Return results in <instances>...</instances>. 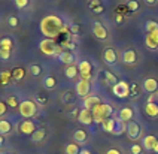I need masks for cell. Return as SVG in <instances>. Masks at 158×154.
I'll return each instance as SVG.
<instances>
[{
	"instance_id": "obj_1",
	"label": "cell",
	"mask_w": 158,
	"mask_h": 154,
	"mask_svg": "<svg viewBox=\"0 0 158 154\" xmlns=\"http://www.w3.org/2000/svg\"><path fill=\"white\" fill-rule=\"evenodd\" d=\"M40 33L44 35L46 39H54V37L60 36L64 32V21L61 17L58 15H46L42 21H40Z\"/></svg>"
},
{
	"instance_id": "obj_2",
	"label": "cell",
	"mask_w": 158,
	"mask_h": 154,
	"mask_svg": "<svg viewBox=\"0 0 158 154\" xmlns=\"http://www.w3.org/2000/svg\"><path fill=\"white\" fill-rule=\"evenodd\" d=\"M91 112H93L94 121L102 124L106 118L112 117V114H114V108H112L109 103H100V105H97V106L93 109Z\"/></svg>"
},
{
	"instance_id": "obj_3",
	"label": "cell",
	"mask_w": 158,
	"mask_h": 154,
	"mask_svg": "<svg viewBox=\"0 0 158 154\" xmlns=\"http://www.w3.org/2000/svg\"><path fill=\"white\" fill-rule=\"evenodd\" d=\"M39 49H40V53L45 55H58L63 53L61 46L58 45V44H55V41L54 39H44V41H40V44H39Z\"/></svg>"
},
{
	"instance_id": "obj_4",
	"label": "cell",
	"mask_w": 158,
	"mask_h": 154,
	"mask_svg": "<svg viewBox=\"0 0 158 154\" xmlns=\"http://www.w3.org/2000/svg\"><path fill=\"white\" fill-rule=\"evenodd\" d=\"M18 108H19V114L24 118H31L37 114V106H36V103L33 100H23Z\"/></svg>"
},
{
	"instance_id": "obj_5",
	"label": "cell",
	"mask_w": 158,
	"mask_h": 154,
	"mask_svg": "<svg viewBox=\"0 0 158 154\" xmlns=\"http://www.w3.org/2000/svg\"><path fill=\"white\" fill-rule=\"evenodd\" d=\"M112 91H114V94L116 97L125 99V97L130 96V84H127L125 81H118L112 87Z\"/></svg>"
},
{
	"instance_id": "obj_6",
	"label": "cell",
	"mask_w": 158,
	"mask_h": 154,
	"mask_svg": "<svg viewBox=\"0 0 158 154\" xmlns=\"http://www.w3.org/2000/svg\"><path fill=\"white\" fill-rule=\"evenodd\" d=\"M125 132H127V136H128V139H131V141H137V139H140L142 138V127L139 123H136V121H130V123H127V129H125Z\"/></svg>"
},
{
	"instance_id": "obj_7",
	"label": "cell",
	"mask_w": 158,
	"mask_h": 154,
	"mask_svg": "<svg viewBox=\"0 0 158 154\" xmlns=\"http://www.w3.org/2000/svg\"><path fill=\"white\" fill-rule=\"evenodd\" d=\"M137 53H136V49H133V48H128V49H124L123 54H121V62L124 64H127V66H133V64L137 63Z\"/></svg>"
},
{
	"instance_id": "obj_8",
	"label": "cell",
	"mask_w": 158,
	"mask_h": 154,
	"mask_svg": "<svg viewBox=\"0 0 158 154\" xmlns=\"http://www.w3.org/2000/svg\"><path fill=\"white\" fill-rule=\"evenodd\" d=\"M93 35H94L96 39L103 41V42L107 41V36H109V33H107L106 27L102 24V23H98V21H94V23H93Z\"/></svg>"
},
{
	"instance_id": "obj_9",
	"label": "cell",
	"mask_w": 158,
	"mask_h": 154,
	"mask_svg": "<svg viewBox=\"0 0 158 154\" xmlns=\"http://www.w3.org/2000/svg\"><path fill=\"white\" fill-rule=\"evenodd\" d=\"M142 88L146 91V93H157L158 91V79L157 78H154V76H148V78H145L143 82H142Z\"/></svg>"
},
{
	"instance_id": "obj_10",
	"label": "cell",
	"mask_w": 158,
	"mask_h": 154,
	"mask_svg": "<svg viewBox=\"0 0 158 154\" xmlns=\"http://www.w3.org/2000/svg\"><path fill=\"white\" fill-rule=\"evenodd\" d=\"M78 121L81 123V124H85V126H87V124H91V123L94 121L93 112L87 108H82L78 114Z\"/></svg>"
},
{
	"instance_id": "obj_11",
	"label": "cell",
	"mask_w": 158,
	"mask_h": 154,
	"mask_svg": "<svg viewBox=\"0 0 158 154\" xmlns=\"http://www.w3.org/2000/svg\"><path fill=\"white\" fill-rule=\"evenodd\" d=\"M75 90H76V94H78L79 97H87L89 90H91V85H89V81H85V79H81V81L76 84V87H75Z\"/></svg>"
},
{
	"instance_id": "obj_12",
	"label": "cell",
	"mask_w": 158,
	"mask_h": 154,
	"mask_svg": "<svg viewBox=\"0 0 158 154\" xmlns=\"http://www.w3.org/2000/svg\"><path fill=\"white\" fill-rule=\"evenodd\" d=\"M103 60H105L106 64L109 66H114L118 62V53L115 51L114 48H106L105 53H103Z\"/></svg>"
},
{
	"instance_id": "obj_13",
	"label": "cell",
	"mask_w": 158,
	"mask_h": 154,
	"mask_svg": "<svg viewBox=\"0 0 158 154\" xmlns=\"http://www.w3.org/2000/svg\"><path fill=\"white\" fill-rule=\"evenodd\" d=\"M145 45L148 49H157L158 48V30L152 33H146L145 36Z\"/></svg>"
},
{
	"instance_id": "obj_14",
	"label": "cell",
	"mask_w": 158,
	"mask_h": 154,
	"mask_svg": "<svg viewBox=\"0 0 158 154\" xmlns=\"http://www.w3.org/2000/svg\"><path fill=\"white\" fill-rule=\"evenodd\" d=\"M157 142H158L157 136L146 135L143 139H142V147H143V150H145V151H154V148H155Z\"/></svg>"
},
{
	"instance_id": "obj_15",
	"label": "cell",
	"mask_w": 158,
	"mask_h": 154,
	"mask_svg": "<svg viewBox=\"0 0 158 154\" xmlns=\"http://www.w3.org/2000/svg\"><path fill=\"white\" fill-rule=\"evenodd\" d=\"M18 130L23 133V135H33V132L36 130V126L35 123L31 121V120H26V121H23L21 124H19V127H18Z\"/></svg>"
},
{
	"instance_id": "obj_16",
	"label": "cell",
	"mask_w": 158,
	"mask_h": 154,
	"mask_svg": "<svg viewBox=\"0 0 158 154\" xmlns=\"http://www.w3.org/2000/svg\"><path fill=\"white\" fill-rule=\"evenodd\" d=\"M133 117H134V111H133V108H130V106L123 108L119 111V115H118V118H121L124 123H130V121H133Z\"/></svg>"
},
{
	"instance_id": "obj_17",
	"label": "cell",
	"mask_w": 158,
	"mask_h": 154,
	"mask_svg": "<svg viewBox=\"0 0 158 154\" xmlns=\"http://www.w3.org/2000/svg\"><path fill=\"white\" fill-rule=\"evenodd\" d=\"M145 112L149 117H158V102H146L145 105Z\"/></svg>"
},
{
	"instance_id": "obj_18",
	"label": "cell",
	"mask_w": 158,
	"mask_h": 154,
	"mask_svg": "<svg viewBox=\"0 0 158 154\" xmlns=\"http://www.w3.org/2000/svg\"><path fill=\"white\" fill-rule=\"evenodd\" d=\"M97 105H100V99L96 97V96H87L84 99V108L89 109V111H93Z\"/></svg>"
},
{
	"instance_id": "obj_19",
	"label": "cell",
	"mask_w": 158,
	"mask_h": 154,
	"mask_svg": "<svg viewBox=\"0 0 158 154\" xmlns=\"http://www.w3.org/2000/svg\"><path fill=\"white\" fill-rule=\"evenodd\" d=\"M73 60H75V57H73V54H72L70 51H63L61 54L58 55V62H60V63H64L66 66L72 64Z\"/></svg>"
},
{
	"instance_id": "obj_20",
	"label": "cell",
	"mask_w": 158,
	"mask_h": 154,
	"mask_svg": "<svg viewBox=\"0 0 158 154\" xmlns=\"http://www.w3.org/2000/svg\"><path fill=\"white\" fill-rule=\"evenodd\" d=\"M115 121H116V118H106L105 121L102 123V129L107 132V133H114V129H115Z\"/></svg>"
},
{
	"instance_id": "obj_21",
	"label": "cell",
	"mask_w": 158,
	"mask_h": 154,
	"mask_svg": "<svg viewBox=\"0 0 158 154\" xmlns=\"http://www.w3.org/2000/svg\"><path fill=\"white\" fill-rule=\"evenodd\" d=\"M125 129H127V124L124 123L121 118H116V121H115V129H114V135L115 136H119L123 135L124 132H125Z\"/></svg>"
},
{
	"instance_id": "obj_22",
	"label": "cell",
	"mask_w": 158,
	"mask_h": 154,
	"mask_svg": "<svg viewBox=\"0 0 158 154\" xmlns=\"http://www.w3.org/2000/svg\"><path fill=\"white\" fill-rule=\"evenodd\" d=\"M78 66H75V64H69V66H66V69H64V76L66 78H69V79H73L76 75H78Z\"/></svg>"
},
{
	"instance_id": "obj_23",
	"label": "cell",
	"mask_w": 158,
	"mask_h": 154,
	"mask_svg": "<svg viewBox=\"0 0 158 154\" xmlns=\"http://www.w3.org/2000/svg\"><path fill=\"white\" fill-rule=\"evenodd\" d=\"M73 139H75V142H76V144H84V142L87 141V132L78 129V130L73 133Z\"/></svg>"
},
{
	"instance_id": "obj_24",
	"label": "cell",
	"mask_w": 158,
	"mask_h": 154,
	"mask_svg": "<svg viewBox=\"0 0 158 154\" xmlns=\"http://www.w3.org/2000/svg\"><path fill=\"white\" fill-rule=\"evenodd\" d=\"M45 135H46V132H45L44 129H36L35 132H33V135H31V141L33 142H40V141L45 139Z\"/></svg>"
},
{
	"instance_id": "obj_25",
	"label": "cell",
	"mask_w": 158,
	"mask_h": 154,
	"mask_svg": "<svg viewBox=\"0 0 158 154\" xmlns=\"http://www.w3.org/2000/svg\"><path fill=\"white\" fill-rule=\"evenodd\" d=\"M89 8H91V11H93L94 14H102V12L105 11V8H103V5H102L100 0H93V2L89 3Z\"/></svg>"
},
{
	"instance_id": "obj_26",
	"label": "cell",
	"mask_w": 158,
	"mask_h": 154,
	"mask_svg": "<svg viewBox=\"0 0 158 154\" xmlns=\"http://www.w3.org/2000/svg\"><path fill=\"white\" fill-rule=\"evenodd\" d=\"M12 130V126L8 120H0V135H8Z\"/></svg>"
},
{
	"instance_id": "obj_27",
	"label": "cell",
	"mask_w": 158,
	"mask_h": 154,
	"mask_svg": "<svg viewBox=\"0 0 158 154\" xmlns=\"http://www.w3.org/2000/svg\"><path fill=\"white\" fill-rule=\"evenodd\" d=\"M145 30H146V33L157 32L158 30V23L157 21H154V19H148V21L145 23Z\"/></svg>"
},
{
	"instance_id": "obj_28",
	"label": "cell",
	"mask_w": 158,
	"mask_h": 154,
	"mask_svg": "<svg viewBox=\"0 0 158 154\" xmlns=\"http://www.w3.org/2000/svg\"><path fill=\"white\" fill-rule=\"evenodd\" d=\"M79 73H91V63L84 60V62H79Z\"/></svg>"
},
{
	"instance_id": "obj_29",
	"label": "cell",
	"mask_w": 158,
	"mask_h": 154,
	"mask_svg": "<svg viewBox=\"0 0 158 154\" xmlns=\"http://www.w3.org/2000/svg\"><path fill=\"white\" fill-rule=\"evenodd\" d=\"M12 46H14V42H12V39L10 37H3V39H0V48L2 49H12Z\"/></svg>"
},
{
	"instance_id": "obj_30",
	"label": "cell",
	"mask_w": 158,
	"mask_h": 154,
	"mask_svg": "<svg viewBox=\"0 0 158 154\" xmlns=\"http://www.w3.org/2000/svg\"><path fill=\"white\" fill-rule=\"evenodd\" d=\"M64 151H66V154H79L81 153L78 144H67L64 147Z\"/></svg>"
},
{
	"instance_id": "obj_31",
	"label": "cell",
	"mask_w": 158,
	"mask_h": 154,
	"mask_svg": "<svg viewBox=\"0 0 158 154\" xmlns=\"http://www.w3.org/2000/svg\"><path fill=\"white\" fill-rule=\"evenodd\" d=\"M44 87L46 90H52L55 87V78L54 76H46L44 79Z\"/></svg>"
},
{
	"instance_id": "obj_32",
	"label": "cell",
	"mask_w": 158,
	"mask_h": 154,
	"mask_svg": "<svg viewBox=\"0 0 158 154\" xmlns=\"http://www.w3.org/2000/svg\"><path fill=\"white\" fill-rule=\"evenodd\" d=\"M42 72V67L39 66V64H30L28 66V73L31 75V76H39Z\"/></svg>"
},
{
	"instance_id": "obj_33",
	"label": "cell",
	"mask_w": 158,
	"mask_h": 154,
	"mask_svg": "<svg viewBox=\"0 0 158 154\" xmlns=\"http://www.w3.org/2000/svg\"><path fill=\"white\" fill-rule=\"evenodd\" d=\"M139 8H140V5H139L137 0H128L127 2V9L130 11V12H137Z\"/></svg>"
},
{
	"instance_id": "obj_34",
	"label": "cell",
	"mask_w": 158,
	"mask_h": 154,
	"mask_svg": "<svg viewBox=\"0 0 158 154\" xmlns=\"http://www.w3.org/2000/svg\"><path fill=\"white\" fill-rule=\"evenodd\" d=\"M103 75H105V78H106V81H107V84H110L112 87H114L115 84L118 82V81H116V76H115L112 72H107V71H106V72H103Z\"/></svg>"
},
{
	"instance_id": "obj_35",
	"label": "cell",
	"mask_w": 158,
	"mask_h": 154,
	"mask_svg": "<svg viewBox=\"0 0 158 154\" xmlns=\"http://www.w3.org/2000/svg\"><path fill=\"white\" fill-rule=\"evenodd\" d=\"M14 5L17 9H26L30 5V0H14Z\"/></svg>"
},
{
	"instance_id": "obj_36",
	"label": "cell",
	"mask_w": 158,
	"mask_h": 154,
	"mask_svg": "<svg viewBox=\"0 0 158 154\" xmlns=\"http://www.w3.org/2000/svg\"><path fill=\"white\" fill-rule=\"evenodd\" d=\"M18 24H19V21H18V18L15 17V15H9L8 17V26L10 28H17Z\"/></svg>"
},
{
	"instance_id": "obj_37",
	"label": "cell",
	"mask_w": 158,
	"mask_h": 154,
	"mask_svg": "<svg viewBox=\"0 0 158 154\" xmlns=\"http://www.w3.org/2000/svg\"><path fill=\"white\" fill-rule=\"evenodd\" d=\"M130 154H143V147L139 144H133L130 147Z\"/></svg>"
},
{
	"instance_id": "obj_38",
	"label": "cell",
	"mask_w": 158,
	"mask_h": 154,
	"mask_svg": "<svg viewBox=\"0 0 158 154\" xmlns=\"http://www.w3.org/2000/svg\"><path fill=\"white\" fill-rule=\"evenodd\" d=\"M12 75H14V78H15L17 81H21V79L24 78V71H23V69H19V67H15V69H14V72H12Z\"/></svg>"
},
{
	"instance_id": "obj_39",
	"label": "cell",
	"mask_w": 158,
	"mask_h": 154,
	"mask_svg": "<svg viewBox=\"0 0 158 154\" xmlns=\"http://www.w3.org/2000/svg\"><path fill=\"white\" fill-rule=\"evenodd\" d=\"M6 105H8L9 108H18L19 106V103H18V100L14 97V96H10L6 99Z\"/></svg>"
},
{
	"instance_id": "obj_40",
	"label": "cell",
	"mask_w": 158,
	"mask_h": 154,
	"mask_svg": "<svg viewBox=\"0 0 158 154\" xmlns=\"http://www.w3.org/2000/svg\"><path fill=\"white\" fill-rule=\"evenodd\" d=\"M130 96H139V85L136 82L130 84Z\"/></svg>"
},
{
	"instance_id": "obj_41",
	"label": "cell",
	"mask_w": 158,
	"mask_h": 154,
	"mask_svg": "<svg viewBox=\"0 0 158 154\" xmlns=\"http://www.w3.org/2000/svg\"><path fill=\"white\" fill-rule=\"evenodd\" d=\"M69 30H70V33L73 36H78L79 33H81V28H79L78 24H72L70 27H69Z\"/></svg>"
},
{
	"instance_id": "obj_42",
	"label": "cell",
	"mask_w": 158,
	"mask_h": 154,
	"mask_svg": "<svg viewBox=\"0 0 158 154\" xmlns=\"http://www.w3.org/2000/svg\"><path fill=\"white\" fill-rule=\"evenodd\" d=\"M9 57H10V51L0 48V58H2V60H9Z\"/></svg>"
},
{
	"instance_id": "obj_43",
	"label": "cell",
	"mask_w": 158,
	"mask_h": 154,
	"mask_svg": "<svg viewBox=\"0 0 158 154\" xmlns=\"http://www.w3.org/2000/svg\"><path fill=\"white\" fill-rule=\"evenodd\" d=\"M10 75H12L10 72H3L2 73V76H0V81L3 82V84H6V82L10 79Z\"/></svg>"
},
{
	"instance_id": "obj_44",
	"label": "cell",
	"mask_w": 158,
	"mask_h": 154,
	"mask_svg": "<svg viewBox=\"0 0 158 154\" xmlns=\"http://www.w3.org/2000/svg\"><path fill=\"white\" fill-rule=\"evenodd\" d=\"M125 17H124V14H115V23L116 24H123Z\"/></svg>"
},
{
	"instance_id": "obj_45",
	"label": "cell",
	"mask_w": 158,
	"mask_h": 154,
	"mask_svg": "<svg viewBox=\"0 0 158 154\" xmlns=\"http://www.w3.org/2000/svg\"><path fill=\"white\" fill-rule=\"evenodd\" d=\"M6 111H8L6 103H5V102H0V117H2L3 114H6Z\"/></svg>"
},
{
	"instance_id": "obj_46",
	"label": "cell",
	"mask_w": 158,
	"mask_h": 154,
	"mask_svg": "<svg viewBox=\"0 0 158 154\" xmlns=\"http://www.w3.org/2000/svg\"><path fill=\"white\" fill-rule=\"evenodd\" d=\"M106 154H123L118 148H109L107 151H106Z\"/></svg>"
},
{
	"instance_id": "obj_47",
	"label": "cell",
	"mask_w": 158,
	"mask_h": 154,
	"mask_svg": "<svg viewBox=\"0 0 158 154\" xmlns=\"http://www.w3.org/2000/svg\"><path fill=\"white\" fill-rule=\"evenodd\" d=\"M145 2V5H148V6H155L158 5V0H143Z\"/></svg>"
},
{
	"instance_id": "obj_48",
	"label": "cell",
	"mask_w": 158,
	"mask_h": 154,
	"mask_svg": "<svg viewBox=\"0 0 158 154\" xmlns=\"http://www.w3.org/2000/svg\"><path fill=\"white\" fill-rule=\"evenodd\" d=\"M81 79L89 81V79H91V73H81Z\"/></svg>"
},
{
	"instance_id": "obj_49",
	"label": "cell",
	"mask_w": 158,
	"mask_h": 154,
	"mask_svg": "<svg viewBox=\"0 0 158 154\" xmlns=\"http://www.w3.org/2000/svg\"><path fill=\"white\" fill-rule=\"evenodd\" d=\"M67 46H69L70 49H73V48H75V44H73V42H67Z\"/></svg>"
},
{
	"instance_id": "obj_50",
	"label": "cell",
	"mask_w": 158,
	"mask_h": 154,
	"mask_svg": "<svg viewBox=\"0 0 158 154\" xmlns=\"http://www.w3.org/2000/svg\"><path fill=\"white\" fill-rule=\"evenodd\" d=\"M3 142H5V139H3V136L0 135V148H2V145H3Z\"/></svg>"
},
{
	"instance_id": "obj_51",
	"label": "cell",
	"mask_w": 158,
	"mask_h": 154,
	"mask_svg": "<svg viewBox=\"0 0 158 154\" xmlns=\"http://www.w3.org/2000/svg\"><path fill=\"white\" fill-rule=\"evenodd\" d=\"M81 154H91L88 150H81Z\"/></svg>"
},
{
	"instance_id": "obj_52",
	"label": "cell",
	"mask_w": 158,
	"mask_h": 154,
	"mask_svg": "<svg viewBox=\"0 0 158 154\" xmlns=\"http://www.w3.org/2000/svg\"><path fill=\"white\" fill-rule=\"evenodd\" d=\"M154 153L158 154V142H157V145H155V148H154Z\"/></svg>"
},
{
	"instance_id": "obj_53",
	"label": "cell",
	"mask_w": 158,
	"mask_h": 154,
	"mask_svg": "<svg viewBox=\"0 0 158 154\" xmlns=\"http://www.w3.org/2000/svg\"><path fill=\"white\" fill-rule=\"evenodd\" d=\"M3 154H10V153H3Z\"/></svg>"
},
{
	"instance_id": "obj_54",
	"label": "cell",
	"mask_w": 158,
	"mask_h": 154,
	"mask_svg": "<svg viewBox=\"0 0 158 154\" xmlns=\"http://www.w3.org/2000/svg\"><path fill=\"white\" fill-rule=\"evenodd\" d=\"M157 94H158V91H157ZM157 102H158V99H157Z\"/></svg>"
},
{
	"instance_id": "obj_55",
	"label": "cell",
	"mask_w": 158,
	"mask_h": 154,
	"mask_svg": "<svg viewBox=\"0 0 158 154\" xmlns=\"http://www.w3.org/2000/svg\"><path fill=\"white\" fill-rule=\"evenodd\" d=\"M89 2H93V0H89Z\"/></svg>"
},
{
	"instance_id": "obj_56",
	"label": "cell",
	"mask_w": 158,
	"mask_h": 154,
	"mask_svg": "<svg viewBox=\"0 0 158 154\" xmlns=\"http://www.w3.org/2000/svg\"><path fill=\"white\" fill-rule=\"evenodd\" d=\"M79 154H81V153H79Z\"/></svg>"
}]
</instances>
